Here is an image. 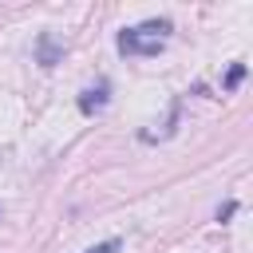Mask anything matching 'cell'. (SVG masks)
<instances>
[{
	"mask_svg": "<svg viewBox=\"0 0 253 253\" xmlns=\"http://www.w3.org/2000/svg\"><path fill=\"white\" fill-rule=\"evenodd\" d=\"M237 213V202H225V206H217V221H229Z\"/></svg>",
	"mask_w": 253,
	"mask_h": 253,
	"instance_id": "cell-5",
	"label": "cell"
},
{
	"mask_svg": "<svg viewBox=\"0 0 253 253\" xmlns=\"http://www.w3.org/2000/svg\"><path fill=\"white\" fill-rule=\"evenodd\" d=\"M107 99H111V83L99 79L95 87H83V91H79V111H83V115H99V111L107 107Z\"/></svg>",
	"mask_w": 253,
	"mask_h": 253,
	"instance_id": "cell-2",
	"label": "cell"
},
{
	"mask_svg": "<svg viewBox=\"0 0 253 253\" xmlns=\"http://www.w3.org/2000/svg\"><path fill=\"white\" fill-rule=\"evenodd\" d=\"M119 249H123V241L111 237V241H99V245H91V249H83V253H119Z\"/></svg>",
	"mask_w": 253,
	"mask_h": 253,
	"instance_id": "cell-4",
	"label": "cell"
},
{
	"mask_svg": "<svg viewBox=\"0 0 253 253\" xmlns=\"http://www.w3.org/2000/svg\"><path fill=\"white\" fill-rule=\"evenodd\" d=\"M115 43H119L123 55H158V51L166 47V40H154V36H146V32H138V28H123V32L115 36Z\"/></svg>",
	"mask_w": 253,
	"mask_h": 253,
	"instance_id": "cell-1",
	"label": "cell"
},
{
	"mask_svg": "<svg viewBox=\"0 0 253 253\" xmlns=\"http://www.w3.org/2000/svg\"><path fill=\"white\" fill-rule=\"evenodd\" d=\"M245 71H249V67H245V63H233V67H229V75H225V83H221V87H225V91H237V87H241V79H245Z\"/></svg>",
	"mask_w": 253,
	"mask_h": 253,
	"instance_id": "cell-3",
	"label": "cell"
}]
</instances>
